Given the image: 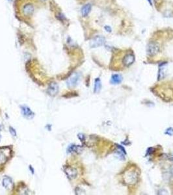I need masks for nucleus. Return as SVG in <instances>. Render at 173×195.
Here are the masks:
<instances>
[{"label":"nucleus","instance_id":"obj_1","mask_svg":"<svg viewBox=\"0 0 173 195\" xmlns=\"http://www.w3.org/2000/svg\"><path fill=\"white\" fill-rule=\"evenodd\" d=\"M160 51V46L157 43L150 42L147 45V53L148 55L153 56L157 54Z\"/></svg>","mask_w":173,"mask_h":195},{"label":"nucleus","instance_id":"obj_2","mask_svg":"<svg viewBox=\"0 0 173 195\" xmlns=\"http://www.w3.org/2000/svg\"><path fill=\"white\" fill-rule=\"evenodd\" d=\"M105 39L102 36H96L92 39L90 42V46L92 48H98L104 44Z\"/></svg>","mask_w":173,"mask_h":195},{"label":"nucleus","instance_id":"obj_3","mask_svg":"<svg viewBox=\"0 0 173 195\" xmlns=\"http://www.w3.org/2000/svg\"><path fill=\"white\" fill-rule=\"evenodd\" d=\"M20 109H21V112L22 115L25 118H27V119H33L34 118V117H35L34 112L29 107L27 106V105H21L20 107Z\"/></svg>","mask_w":173,"mask_h":195},{"label":"nucleus","instance_id":"obj_4","mask_svg":"<svg viewBox=\"0 0 173 195\" xmlns=\"http://www.w3.org/2000/svg\"><path fill=\"white\" fill-rule=\"evenodd\" d=\"M64 173L67 175V178L69 179H74L77 176V170L75 168L71 167H67L64 169Z\"/></svg>","mask_w":173,"mask_h":195},{"label":"nucleus","instance_id":"obj_5","mask_svg":"<svg viewBox=\"0 0 173 195\" xmlns=\"http://www.w3.org/2000/svg\"><path fill=\"white\" fill-rule=\"evenodd\" d=\"M79 80H80V74L77 73L74 74L67 81V86L69 88L74 87L78 84Z\"/></svg>","mask_w":173,"mask_h":195},{"label":"nucleus","instance_id":"obj_6","mask_svg":"<svg viewBox=\"0 0 173 195\" xmlns=\"http://www.w3.org/2000/svg\"><path fill=\"white\" fill-rule=\"evenodd\" d=\"M124 178H125V180L126 182H127V183H129V184H133V183H135L137 181V173L135 172V171H133V170L129 171V172H127Z\"/></svg>","mask_w":173,"mask_h":195},{"label":"nucleus","instance_id":"obj_7","mask_svg":"<svg viewBox=\"0 0 173 195\" xmlns=\"http://www.w3.org/2000/svg\"><path fill=\"white\" fill-rule=\"evenodd\" d=\"M59 92V86L56 83L52 82L48 86V89H47V92L49 95L52 96H54L56 94H57Z\"/></svg>","mask_w":173,"mask_h":195},{"label":"nucleus","instance_id":"obj_8","mask_svg":"<svg viewBox=\"0 0 173 195\" xmlns=\"http://www.w3.org/2000/svg\"><path fill=\"white\" fill-rule=\"evenodd\" d=\"M135 61V57L132 54H128L124 56L122 62L125 67H128L132 64Z\"/></svg>","mask_w":173,"mask_h":195},{"label":"nucleus","instance_id":"obj_9","mask_svg":"<svg viewBox=\"0 0 173 195\" xmlns=\"http://www.w3.org/2000/svg\"><path fill=\"white\" fill-rule=\"evenodd\" d=\"M35 9L32 4H27L23 7L22 12L25 16H31L33 14Z\"/></svg>","mask_w":173,"mask_h":195},{"label":"nucleus","instance_id":"obj_10","mask_svg":"<svg viewBox=\"0 0 173 195\" xmlns=\"http://www.w3.org/2000/svg\"><path fill=\"white\" fill-rule=\"evenodd\" d=\"M2 185L3 187L7 189H10L13 187V182L11 178H9V177H5L2 181Z\"/></svg>","mask_w":173,"mask_h":195},{"label":"nucleus","instance_id":"obj_11","mask_svg":"<svg viewBox=\"0 0 173 195\" xmlns=\"http://www.w3.org/2000/svg\"><path fill=\"white\" fill-rule=\"evenodd\" d=\"M122 81V77L120 74H113L111 78V83L113 85H118L120 84Z\"/></svg>","mask_w":173,"mask_h":195},{"label":"nucleus","instance_id":"obj_12","mask_svg":"<svg viewBox=\"0 0 173 195\" xmlns=\"http://www.w3.org/2000/svg\"><path fill=\"white\" fill-rule=\"evenodd\" d=\"M91 11V5L88 3V4H86L85 5H84L83 7L81 8V15L84 17L86 16L89 14L90 13Z\"/></svg>","mask_w":173,"mask_h":195},{"label":"nucleus","instance_id":"obj_13","mask_svg":"<svg viewBox=\"0 0 173 195\" xmlns=\"http://www.w3.org/2000/svg\"><path fill=\"white\" fill-rule=\"evenodd\" d=\"M81 148L79 145H71L67 148V152L68 153H77L81 151Z\"/></svg>","mask_w":173,"mask_h":195},{"label":"nucleus","instance_id":"obj_14","mask_svg":"<svg viewBox=\"0 0 173 195\" xmlns=\"http://www.w3.org/2000/svg\"><path fill=\"white\" fill-rule=\"evenodd\" d=\"M102 88L101 80L99 78H96L95 81V87H94V92L95 93H98L100 91Z\"/></svg>","mask_w":173,"mask_h":195},{"label":"nucleus","instance_id":"obj_15","mask_svg":"<svg viewBox=\"0 0 173 195\" xmlns=\"http://www.w3.org/2000/svg\"><path fill=\"white\" fill-rule=\"evenodd\" d=\"M7 161V157L2 151H0V165H3Z\"/></svg>","mask_w":173,"mask_h":195},{"label":"nucleus","instance_id":"obj_16","mask_svg":"<svg viewBox=\"0 0 173 195\" xmlns=\"http://www.w3.org/2000/svg\"><path fill=\"white\" fill-rule=\"evenodd\" d=\"M9 132L11 134V135L12 136V137H16V130L15 129L13 128L12 127H9Z\"/></svg>","mask_w":173,"mask_h":195},{"label":"nucleus","instance_id":"obj_17","mask_svg":"<svg viewBox=\"0 0 173 195\" xmlns=\"http://www.w3.org/2000/svg\"><path fill=\"white\" fill-rule=\"evenodd\" d=\"M165 133H166V134H168L169 135H170V136L172 135L173 129L171 128V127H169V128H168L166 130V132H165Z\"/></svg>","mask_w":173,"mask_h":195},{"label":"nucleus","instance_id":"obj_18","mask_svg":"<svg viewBox=\"0 0 173 195\" xmlns=\"http://www.w3.org/2000/svg\"><path fill=\"white\" fill-rule=\"evenodd\" d=\"M104 29H105V30L107 32H108V33H111V32L112 31L111 27L110 26H109V25H105V26H104Z\"/></svg>","mask_w":173,"mask_h":195},{"label":"nucleus","instance_id":"obj_19","mask_svg":"<svg viewBox=\"0 0 173 195\" xmlns=\"http://www.w3.org/2000/svg\"><path fill=\"white\" fill-rule=\"evenodd\" d=\"M78 137L79 139L81 140V141H83L84 140H85V136H84V135L81 134V133L78 135Z\"/></svg>","mask_w":173,"mask_h":195},{"label":"nucleus","instance_id":"obj_20","mask_svg":"<svg viewBox=\"0 0 173 195\" xmlns=\"http://www.w3.org/2000/svg\"><path fill=\"white\" fill-rule=\"evenodd\" d=\"M30 170H31V172L33 173V174H34V172H35V170H34V169L33 168L32 166H30Z\"/></svg>","mask_w":173,"mask_h":195},{"label":"nucleus","instance_id":"obj_21","mask_svg":"<svg viewBox=\"0 0 173 195\" xmlns=\"http://www.w3.org/2000/svg\"><path fill=\"white\" fill-rule=\"evenodd\" d=\"M147 1H148V3H150V5H151V6H152V0H147Z\"/></svg>","mask_w":173,"mask_h":195},{"label":"nucleus","instance_id":"obj_22","mask_svg":"<svg viewBox=\"0 0 173 195\" xmlns=\"http://www.w3.org/2000/svg\"><path fill=\"white\" fill-rule=\"evenodd\" d=\"M1 129H2V127H1V125H0V131H1Z\"/></svg>","mask_w":173,"mask_h":195},{"label":"nucleus","instance_id":"obj_23","mask_svg":"<svg viewBox=\"0 0 173 195\" xmlns=\"http://www.w3.org/2000/svg\"><path fill=\"white\" fill-rule=\"evenodd\" d=\"M42 1H46V0H42Z\"/></svg>","mask_w":173,"mask_h":195}]
</instances>
